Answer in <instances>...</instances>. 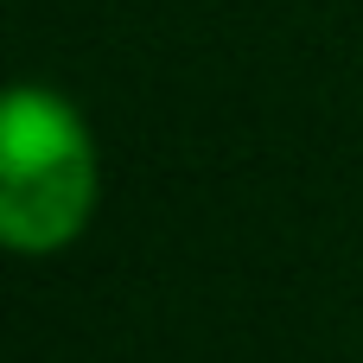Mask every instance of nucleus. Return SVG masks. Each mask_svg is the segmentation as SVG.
<instances>
[{
  "mask_svg": "<svg viewBox=\"0 0 363 363\" xmlns=\"http://www.w3.org/2000/svg\"><path fill=\"white\" fill-rule=\"evenodd\" d=\"M96 211V147L83 115L38 89L19 83L0 115V236L19 255H51L64 249Z\"/></svg>",
  "mask_w": 363,
  "mask_h": 363,
  "instance_id": "nucleus-1",
  "label": "nucleus"
}]
</instances>
